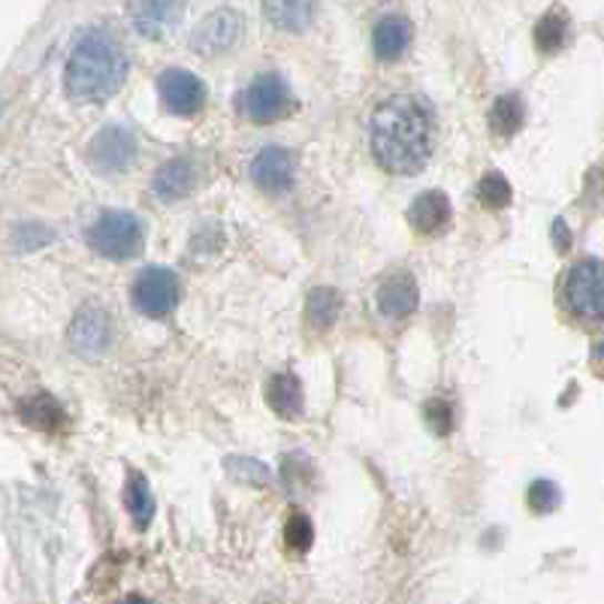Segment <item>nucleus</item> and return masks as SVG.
I'll use <instances>...</instances> for the list:
<instances>
[{"label": "nucleus", "instance_id": "obj_1", "mask_svg": "<svg viewBox=\"0 0 604 604\" xmlns=\"http://www.w3.org/2000/svg\"><path fill=\"white\" fill-rule=\"evenodd\" d=\"M372 151L390 173H421L432 154L430 109L409 94L384 100L372 115Z\"/></svg>", "mask_w": 604, "mask_h": 604}, {"label": "nucleus", "instance_id": "obj_2", "mask_svg": "<svg viewBox=\"0 0 604 604\" xmlns=\"http://www.w3.org/2000/svg\"><path fill=\"white\" fill-rule=\"evenodd\" d=\"M128 76V52L107 28H88L76 37L64 67L67 94L79 103L112 98Z\"/></svg>", "mask_w": 604, "mask_h": 604}, {"label": "nucleus", "instance_id": "obj_3", "mask_svg": "<svg viewBox=\"0 0 604 604\" xmlns=\"http://www.w3.org/2000/svg\"><path fill=\"white\" fill-rule=\"evenodd\" d=\"M145 226L133 212H103L88 230L91 249L109 260H128L142 249Z\"/></svg>", "mask_w": 604, "mask_h": 604}, {"label": "nucleus", "instance_id": "obj_4", "mask_svg": "<svg viewBox=\"0 0 604 604\" xmlns=\"http://www.w3.org/2000/svg\"><path fill=\"white\" fill-rule=\"evenodd\" d=\"M565 302L577 318L590 324L604 321V263L602 260H581L565 275Z\"/></svg>", "mask_w": 604, "mask_h": 604}, {"label": "nucleus", "instance_id": "obj_5", "mask_svg": "<svg viewBox=\"0 0 604 604\" xmlns=\"http://www.w3.org/2000/svg\"><path fill=\"white\" fill-rule=\"evenodd\" d=\"M179 275L167 266H149L133 284V305L149 318H167L179 305Z\"/></svg>", "mask_w": 604, "mask_h": 604}, {"label": "nucleus", "instance_id": "obj_6", "mask_svg": "<svg viewBox=\"0 0 604 604\" xmlns=\"http://www.w3.org/2000/svg\"><path fill=\"white\" fill-rule=\"evenodd\" d=\"M239 40H242V16L224 7V10L209 12L203 22L197 24L191 46H194L197 54L209 58V54L230 52Z\"/></svg>", "mask_w": 604, "mask_h": 604}, {"label": "nucleus", "instance_id": "obj_7", "mask_svg": "<svg viewBox=\"0 0 604 604\" xmlns=\"http://www.w3.org/2000/svg\"><path fill=\"white\" fill-rule=\"evenodd\" d=\"M133 154H137V140H133V133L128 128H119V124H112V128L100 130L94 142H91V151H88V163L103 175H115L124 173L133 161Z\"/></svg>", "mask_w": 604, "mask_h": 604}, {"label": "nucleus", "instance_id": "obj_8", "mask_svg": "<svg viewBox=\"0 0 604 604\" xmlns=\"http://www.w3.org/2000/svg\"><path fill=\"white\" fill-rule=\"evenodd\" d=\"M291 107V88L279 73H260L249 85L245 94V112L251 121H275L284 115V109Z\"/></svg>", "mask_w": 604, "mask_h": 604}, {"label": "nucleus", "instance_id": "obj_9", "mask_svg": "<svg viewBox=\"0 0 604 604\" xmlns=\"http://www.w3.org/2000/svg\"><path fill=\"white\" fill-rule=\"evenodd\" d=\"M163 107L175 115H197L205 107V85L188 70H167L158 79Z\"/></svg>", "mask_w": 604, "mask_h": 604}, {"label": "nucleus", "instance_id": "obj_10", "mask_svg": "<svg viewBox=\"0 0 604 604\" xmlns=\"http://www.w3.org/2000/svg\"><path fill=\"white\" fill-rule=\"evenodd\" d=\"M70 348L82 356H100L112 345V318L103 309H82L70 324Z\"/></svg>", "mask_w": 604, "mask_h": 604}, {"label": "nucleus", "instance_id": "obj_11", "mask_svg": "<svg viewBox=\"0 0 604 604\" xmlns=\"http://www.w3.org/2000/svg\"><path fill=\"white\" fill-rule=\"evenodd\" d=\"M184 7H188V0H128L130 22L142 37H151V40L173 31L182 19Z\"/></svg>", "mask_w": 604, "mask_h": 604}, {"label": "nucleus", "instance_id": "obj_12", "mask_svg": "<svg viewBox=\"0 0 604 604\" xmlns=\"http://www.w3.org/2000/svg\"><path fill=\"white\" fill-rule=\"evenodd\" d=\"M249 173L260 191H270V194L288 191L293 182V154L281 145H270L254 154Z\"/></svg>", "mask_w": 604, "mask_h": 604}, {"label": "nucleus", "instance_id": "obj_13", "mask_svg": "<svg viewBox=\"0 0 604 604\" xmlns=\"http://www.w3.org/2000/svg\"><path fill=\"white\" fill-rule=\"evenodd\" d=\"M417 302H421V291L409 272H396L378 288V312L387 318H409L417 309Z\"/></svg>", "mask_w": 604, "mask_h": 604}, {"label": "nucleus", "instance_id": "obj_14", "mask_svg": "<svg viewBox=\"0 0 604 604\" xmlns=\"http://www.w3.org/2000/svg\"><path fill=\"white\" fill-rule=\"evenodd\" d=\"M263 12L272 28L302 33L318 16V0H263Z\"/></svg>", "mask_w": 604, "mask_h": 604}, {"label": "nucleus", "instance_id": "obj_15", "mask_svg": "<svg viewBox=\"0 0 604 604\" xmlns=\"http://www.w3.org/2000/svg\"><path fill=\"white\" fill-rule=\"evenodd\" d=\"M411 43V22L405 16H387L375 24L372 49L381 61H400Z\"/></svg>", "mask_w": 604, "mask_h": 604}, {"label": "nucleus", "instance_id": "obj_16", "mask_svg": "<svg viewBox=\"0 0 604 604\" xmlns=\"http://www.w3.org/2000/svg\"><path fill=\"white\" fill-rule=\"evenodd\" d=\"M197 184V170L194 163L184 161V158H173V161H167L154 175V194L161 197V200H182L194 191Z\"/></svg>", "mask_w": 604, "mask_h": 604}, {"label": "nucleus", "instance_id": "obj_17", "mask_svg": "<svg viewBox=\"0 0 604 604\" xmlns=\"http://www.w3.org/2000/svg\"><path fill=\"white\" fill-rule=\"evenodd\" d=\"M409 221L421 233H439L451 221V200L442 191H423L409 209Z\"/></svg>", "mask_w": 604, "mask_h": 604}, {"label": "nucleus", "instance_id": "obj_18", "mask_svg": "<svg viewBox=\"0 0 604 604\" xmlns=\"http://www.w3.org/2000/svg\"><path fill=\"white\" fill-rule=\"evenodd\" d=\"M19 417L24 423H31L33 430L52 432L64 423V409L49 393H33L24 402H19Z\"/></svg>", "mask_w": 604, "mask_h": 604}, {"label": "nucleus", "instance_id": "obj_19", "mask_svg": "<svg viewBox=\"0 0 604 604\" xmlns=\"http://www.w3.org/2000/svg\"><path fill=\"white\" fill-rule=\"evenodd\" d=\"M266 400H270L272 411H279L281 417H300L302 414V384L291 372H281L270 381L266 390Z\"/></svg>", "mask_w": 604, "mask_h": 604}, {"label": "nucleus", "instance_id": "obj_20", "mask_svg": "<svg viewBox=\"0 0 604 604\" xmlns=\"http://www.w3.org/2000/svg\"><path fill=\"white\" fill-rule=\"evenodd\" d=\"M526 121V107L520 94H502L490 109V128L496 137H514Z\"/></svg>", "mask_w": 604, "mask_h": 604}, {"label": "nucleus", "instance_id": "obj_21", "mask_svg": "<svg viewBox=\"0 0 604 604\" xmlns=\"http://www.w3.org/2000/svg\"><path fill=\"white\" fill-rule=\"evenodd\" d=\"M124 505H128L130 517L137 526H149L151 517H154V496H151L149 481L142 475H133L128 481V490H124Z\"/></svg>", "mask_w": 604, "mask_h": 604}, {"label": "nucleus", "instance_id": "obj_22", "mask_svg": "<svg viewBox=\"0 0 604 604\" xmlns=\"http://www.w3.org/2000/svg\"><path fill=\"white\" fill-rule=\"evenodd\" d=\"M342 312V296L333 288H318V291L309 293V302H305V314L318 330H324L339 318Z\"/></svg>", "mask_w": 604, "mask_h": 604}, {"label": "nucleus", "instance_id": "obj_23", "mask_svg": "<svg viewBox=\"0 0 604 604\" xmlns=\"http://www.w3.org/2000/svg\"><path fill=\"white\" fill-rule=\"evenodd\" d=\"M565 40H568V16L560 10L547 12V16L538 22V28H535V46H538L544 54H551L560 52L562 46H565Z\"/></svg>", "mask_w": 604, "mask_h": 604}, {"label": "nucleus", "instance_id": "obj_24", "mask_svg": "<svg viewBox=\"0 0 604 604\" xmlns=\"http://www.w3.org/2000/svg\"><path fill=\"white\" fill-rule=\"evenodd\" d=\"M477 197H481V203L490 205V209H505L511 203V184H507L505 175L490 173L481 179L477 184Z\"/></svg>", "mask_w": 604, "mask_h": 604}, {"label": "nucleus", "instance_id": "obj_25", "mask_svg": "<svg viewBox=\"0 0 604 604\" xmlns=\"http://www.w3.org/2000/svg\"><path fill=\"white\" fill-rule=\"evenodd\" d=\"M526 502L532 511H538V514H551L553 507L560 505V486L553 484V481H535V484L528 486Z\"/></svg>", "mask_w": 604, "mask_h": 604}, {"label": "nucleus", "instance_id": "obj_26", "mask_svg": "<svg viewBox=\"0 0 604 604\" xmlns=\"http://www.w3.org/2000/svg\"><path fill=\"white\" fill-rule=\"evenodd\" d=\"M284 538H288V544H291L293 551H300V553L309 551L314 538V528L312 523H309V517L296 514V517L288 520V526H284Z\"/></svg>", "mask_w": 604, "mask_h": 604}, {"label": "nucleus", "instance_id": "obj_27", "mask_svg": "<svg viewBox=\"0 0 604 604\" xmlns=\"http://www.w3.org/2000/svg\"><path fill=\"white\" fill-rule=\"evenodd\" d=\"M226 469L242 481H251V484H270V469L258 460H226Z\"/></svg>", "mask_w": 604, "mask_h": 604}, {"label": "nucleus", "instance_id": "obj_28", "mask_svg": "<svg viewBox=\"0 0 604 604\" xmlns=\"http://www.w3.org/2000/svg\"><path fill=\"white\" fill-rule=\"evenodd\" d=\"M426 421H430V426L439 432V435H447L453 426L451 405H447L444 400H432L430 405H426Z\"/></svg>", "mask_w": 604, "mask_h": 604}, {"label": "nucleus", "instance_id": "obj_29", "mask_svg": "<svg viewBox=\"0 0 604 604\" xmlns=\"http://www.w3.org/2000/svg\"><path fill=\"white\" fill-rule=\"evenodd\" d=\"M553 233H556V242H560V251L568 249V242H572V236H568V230H565V224H562V221H553Z\"/></svg>", "mask_w": 604, "mask_h": 604}]
</instances>
